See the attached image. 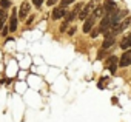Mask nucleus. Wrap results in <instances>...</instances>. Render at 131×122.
<instances>
[{
	"label": "nucleus",
	"instance_id": "1",
	"mask_svg": "<svg viewBox=\"0 0 131 122\" xmlns=\"http://www.w3.org/2000/svg\"><path fill=\"white\" fill-rule=\"evenodd\" d=\"M96 2H97V0H91V2H90V3H88V5H86L80 13H79V16H77V17H79V19H82V20H85V19H86V16H90V13L94 9Z\"/></svg>",
	"mask_w": 131,
	"mask_h": 122
},
{
	"label": "nucleus",
	"instance_id": "2",
	"mask_svg": "<svg viewBox=\"0 0 131 122\" xmlns=\"http://www.w3.org/2000/svg\"><path fill=\"white\" fill-rule=\"evenodd\" d=\"M111 26H113V23H111V17H110L108 14H105V16L102 17L100 25H99V33H105V31H108Z\"/></svg>",
	"mask_w": 131,
	"mask_h": 122
},
{
	"label": "nucleus",
	"instance_id": "3",
	"mask_svg": "<svg viewBox=\"0 0 131 122\" xmlns=\"http://www.w3.org/2000/svg\"><path fill=\"white\" fill-rule=\"evenodd\" d=\"M119 65H120V67H128V65H131V49H126V51L122 54V57H120V60H119Z\"/></svg>",
	"mask_w": 131,
	"mask_h": 122
},
{
	"label": "nucleus",
	"instance_id": "4",
	"mask_svg": "<svg viewBox=\"0 0 131 122\" xmlns=\"http://www.w3.org/2000/svg\"><path fill=\"white\" fill-rule=\"evenodd\" d=\"M29 9H31V6H29V3H26V2H23L22 3V6H20V9H19V19H23L25 20V17L29 14Z\"/></svg>",
	"mask_w": 131,
	"mask_h": 122
},
{
	"label": "nucleus",
	"instance_id": "5",
	"mask_svg": "<svg viewBox=\"0 0 131 122\" xmlns=\"http://www.w3.org/2000/svg\"><path fill=\"white\" fill-rule=\"evenodd\" d=\"M94 22H96V17H88V19H85V23H83V33L86 34V33H91V29H93V26H94Z\"/></svg>",
	"mask_w": 131,
	"mask_h": 122
},
{
	"label": "nucleus",
	"instance_id": "6",
	"mask_svg": "<svg viewBox=\"0 0 131 122\" xmlns=\"http://www.w3.org/2000/svg\"><path fill=\"white\" fill-rule=\"evenodd\" d=\"M106 67H108V70L111 71V74L116 73V68H117V57H116V56H111V57L106 60Z\"/></svg>",
	"mask_w": 131,
	"mask_h": 122
},
{
	"label": "nucleus",
	"instance_id": "7",
	"mask_svg": "<svg viewBox=\"0 0 131 122\" xmlns=\"http://www.w3.org/2000/svg\"><path fill=\"white\" fill-rule=\"evenodd\" d=\"M52 19L54 20H59V19H62V17H65L67 16V11H65V8H62V6H59V8H54V11H52Z\"/></svg>",
	"mask_w": 131,
	"mask_h": 122
},
{
	"label": "nucleus",
	"instance_id": "8",
	"mask_svg": "<svg viewBox=\"0 0 131 122\" xmlns=\"http://www.w3.org/2000/svg\"><path fill=\"white\" fill-rule=\"evenodd\" d=\"M114 9H116V3L113 2V0H105V3H103V11H105V14H111Z\"/></svg>",
	"mask_w": 131,
	"mask_h": 122
},
{
	"label": "nucleus",
	"instance_id": "9",
	"mask_svg": "<svg viewBox=\"0 0 131 122\" xmlns=\"http://www.w3.org/2000/svg\"><path fill=\"white\" fill-rule=\"evenodd\" d=\"M17 29V9L13 8V16L9 20V31H16Z\"/></svg>",
	"mask_w": 131,
	"mask_h": 122
},
{
	"label": "nucleus",
	"instance_id": "10",
	"mask_svg": "<svg viewBox=\"0 0 131 122\" xmlns=\"http://www.w3.org/2000/svg\"><path fill=\"white\" fill-rule=\"evenodd\" d=\"M114 45V37L111 36V37H105V40H103V43H102V48L103 49H106V48H110V46H113Z\"/></svg>",
	"mask_w": 131,
	"mask_h": 122
},
{
	"label": "nucleus",
	"instance_id": "11",
	"mask_svg": "<svg viewBox=\"0 0 131 122\" xmlns=\"http://www.w3.org/2000/svg\"><path fill=\"white\" fill-rule=\"evenodd\" d=\"M120 46H122V49H128V48H131V34H129L128 37H125V39L120 42Z\"/></svg>",
	"mask_w": 131,
	"mask_h": 122
},
{
	"label": "nucleus",
	"instance_id": "12",
	"mask_svg": "<svg viewBox=\"0 0 131 122\" xmlns=\"http://www.w3.org/2000/svg\"><path fill=\"white\" fill-rule=\"evenodd\" d=\"M105 16V11H103V8H96L94 11H93V17H103Z\"/></svg>",
	"mask_w": 131,
	"mask_h": 122
},
{
	"label": "nucleus",
	"instance_id": "13",
	"mask_svg": "<svg viewBox=\"0 0 131 122\" xmlns=\"http://www.w3.org/2000/svg\"><path fill=\"white\" fill-rule=\"evenodd\" d=\"M77 16H79V13H77V11H74V9H73V11H71V13H70V14H68V17H67V22H68V23H70V22H71V20H74V17H77Z\"/></svg>",
	"mask_w": 131,
	"mask_h": 122
},
{
	"label": "nucleus",
	"instance_id": "14",
	"mask_svg": "<svg viewBox=\"0 0 131 122\" xmlns=\"http://www.w3.org/2000/svg\"><path fill=\"white\" fill-rule=\"evenodd\" d=\"M0 6H2V8H9L11 2H9V0H0Z\"/></svg>",
	"mask_w": 131,
	"mask_h": 122
},
{
	"label": "nucleus",
	"instance_id": "15",
	"mask_svg": "<svg viewBox=\"0 0 131 122\" xmlns=\"http://www.w3.org/2000/svg\"><path fill=\"white\" fill-rule=\"evenodd\" d=\"M71 3H74V0H62L60 6H62V8H65V6H68V5H71Z\"/></svg>",
	"mask_w": 131,
	"mask_h": 122
},
{
	"label": "nucleus",
	"instance_id": "16",
	"mask_svg": "<svg viewBox=\"0 0 131 122\" xmlns=\"http://www.w3.org/2000/svg\"><path fill=\"white\" fill-rule=\"evenodd\" d=\"M5 20H6V14H5V13H2V14H0V28H3Z\"/></svg>",
	"mask_w": 131,
	"mask_h": 122
},
{
	"label": "nucleus",
	"instance_id": "17",
	"mask_svg": "<svg viewBox=\"0 0 131 122\" xmlns=\"http://www.w3.org/2000/svg\"><path fill=\"white\" fill-rule=\"evenodd\" d=\"M106 82H108V77H102V79H100V82H99V88H103Z\"/></svg>",
	"mask_w": 131,
	"mask_h": 122
},
{
	"label": "nucleus",
	"instance_id": "18",
	"mask_svg": "<svg viewBox=\"0 0 131 122\" xmlns=\"http://www.w3.org/2000/svg\"><path fill=\"white\" fill-rule=\"evenodd\" d=\"M90 34H91V37H97V36H99V28L91 29V33H90Z\"/></svg>",
	"mask_w": 131,
	"mask_h": 122
},
{
	"label": "nucleus",
	"instance_id": "19",
	"mask_svg": "<svg viewBox=\"0 0 131 122\" xmlns=\"http://www.w3.org/2000/svg\"><path fill=\"white\" fill-rule=\"evenodd\" d=\"M32 3H34L37 8H40V6H42V3H43V0H32Z\"/></svg>",
	"mask_w": 131,
	"mask_h": 122
},
{
	"label": "nucleus",
	"instance_id": "20",
	"mask_svg": "<svg viewBox=\"0 0 131 122\" xmlns=\"http://www.w3.org/2000/svg\"><path fill=\"white\" fill-rule=\"evenodd\" d=\"M67 26H68V22L65 20V23H63V25L60 26V31H62V33H65V31H67Z\"/></svg>",
	"mask_w": 131,
	"mask_h": 122
},
{
	"label": "nucleus",
	"instance_id": "21",
	"mask_svg": "<svg viewBox=\"0 0 131 122\" xmlns=\"http://www.w3.org/2000/svg\"><path fill=\"white\" fill-rule=\"evenodd\" d=\"M103 56H105V49H103V48H102V51H100V53H99V56H97V57H99V59H102V57H103Z\"/></svg>",
	"mask_w": 131,
	"mask_h": 122
},
{
	"label": "nucleus",
	"instance_id": "22",
	"mask_svg": "<svg viewBox=\"0 0 131 122\" xmlns=\"http://www.w3.org/2000/svg\"><path fill=\"white\" fill-rule=\"evenodd\" d=\"M54 3H57V0H48V6H52Z\"/></svg>",
	"mask_w": 131,
	"mask_h": 122
},
{
	"label": "nucleus",
	"instance_id": "23",
	"mask_svg": "<svg viewBox=\"0 0 131 122\" xmlns=\"http://www.w3.org/2000/svg\"><path fill=\"white\" fill-rule=\"evenodd\" d=\"M8 31H9V28H8V29H6V28H3V29H2V34H3V36H6V34H8Z\"/></svg>",
	"mask_w": 131,
	"mask_h": 122
},
{
	"label": "nucleus",
	"instance_id": "24",
	"mask_svg": "<svg viewBox=\"0 0 131 122\" xmlns=\"http://www.w3.org/2000/svg\"><path fill=\"white\" fill-rule=\"evenodd\" d=\"M74 33H76V28H73V29H70V33H68V34L71 36V34H74Z\"/></svg>",
	"mask_w": 131,
	"mask_h": 122
}]
</instances>
